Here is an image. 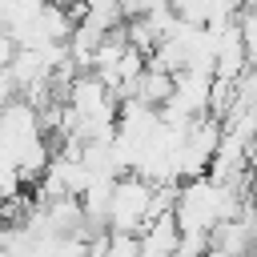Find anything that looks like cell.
Instances as JSON below:
<instances>
[{
    "instance_id": "obj_1",
    "label": "cell",
    "mask_w": 257,
    "mask_h": 257,
    "mask_svg": "<svg viewBox=\"0 0 257 257\" xmlns=\"http://www.w3.org/2000/svg\"><path fill=\"white\" fill-rule=\"evenodd\" d=\"M153 193L157 185H149L145 177L128 173L116 181L112 193V209H108V233H145L149 229V209H153Z\"/></svg>"
}]
</instances>
